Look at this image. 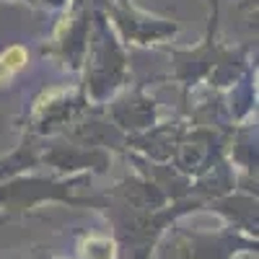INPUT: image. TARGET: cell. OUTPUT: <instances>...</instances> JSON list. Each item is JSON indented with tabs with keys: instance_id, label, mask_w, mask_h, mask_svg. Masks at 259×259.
<instances>
[{
	"instance_id": "obj_1",
	"label": "cell",
	"mask_w": 259,
	"mask_h": 259,
	"mask_svg": "<svg viewBox=\"0 0 259 259\" xmlns=\"http://www.w3.org/2000/svg\"><path fill=\"white\" fill-rule=\"evenodd\" d=\"M26 62V55H24V50H8L3 57H0V78H6V75H11L16 68H21V65Z\"/></svg>"
}]
</instances>
